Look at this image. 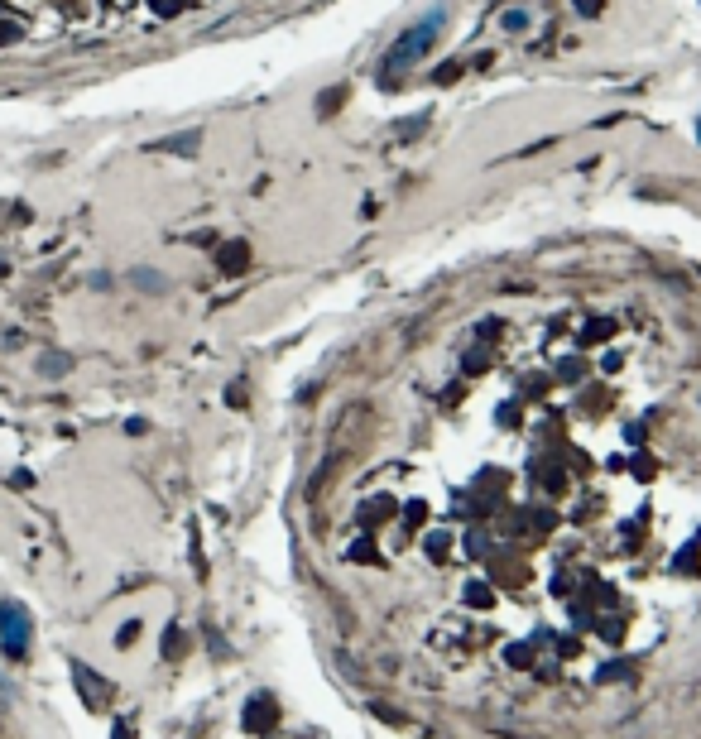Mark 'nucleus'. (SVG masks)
I'll use <instances>...</instances> for the list:
<instances>
[{
    "instance_id": "1",
    "label": "nucleus",
    "mask_w": 701,
    "mask_h": 739,
    "mask_svg": "<svg viewBox=\"0 0 701 739\" xmlns=\"http://www.w3.org/2000/svg\"><path fill=\"white\" fill-rule=\"evenodd\" d=\"M442 20H447V15H423L418 24H413V29H403L399 39H394V48H389V53H384V67H389V72H394V67H408V62H418L423 53H428V48H433V43H438V34H442Z\"/></svg>"
},
{
    "instance_id": "2",
    "label": "nucleus",
    "mask_w": 701,
    "mask_h": 739,
    "mask_svg": "<svg viewBox=\"0 0 701 739\" xmlns=\"http://www.w3.org/2000/svg\"><path fill=\"white\" fill-rule=\"evenodd\" d=\"M24 643H29V615L20 605H0V648L10 658H24Z\"/></svg>"
},
{
    "instance_id": "3",
    "label": "nucleus",
    "mask_w": 701,
    "mask_h": 739,
    "mask_svg": "<svg viewBox=\"0 0 701 739\" xmlns=\"http://www.w3.org/2000/svg\"><path fill=\"white\" fill-rule=\"evenodd\" d=\"M217 264H221V274H241L245 264H250V245H245V240H231V245H221Z\"/></svg>"
},
{
    "instance_id": "4",
    "label": "nucleus",
    "mask_w": 701,
    "mask_h": 739,
    "mask_svg": "<svg viewBox=\"0 0 701 739\" xmlns=\"http://www.w3.org/2000/svg\"><path fill=\"white\" fill-rule=\"evenodd\" d=\"M197 140H202L197 130H188V135H173V140H163L159 149H178V154H197Z\"/></svg>"
},
{
    "instance_id": "5",
    "label": "nucleus",
    "mask_w": 701,
    "mask_h": 739,
    "mask_svg": "<svg viewBox=\"0 0 701 739\" xmlns=\"http://www.w3.org/2000/svg\"><path fill=\"white\" fill-rule=\"evenodd\" d=\"M500 29L523 34V29H528V10H523V5H519V10H504V15H500Z\"/></svg>"
},
{
    "instance_id": "6",
    "label": "nucleus",
    "mask_w": 701,
    "mask_h": 739,
    "mask_svg": "<svg viewBox=\"0 0 701 739\" xmlns=\"http://www.w3.org/2000/svg\"><path fill=\"white\" fill-rule=\"evenodd\" d=\"M423 125H428V116H413V120H403V125L394 130V135H399V140H408V135H418Z\"/></svg>"
},
{
    "instance_id": "7",
    "label": "nucleus",
    "mask_w": 701,
    "mask_h": 739,
    "mask_svg": "<svg viewBox=\"0 0 701 739\" xmlns=\"http://www.w3.org/2000/svg\"><path fill=\"white\" fill-rule=\"evenodd\" d=\"M63 365H67L63 356H48V360H43V375H63Z\"/></svg>"
},
{
    "instance_id": "8",
    "label": "nucleus",
    "mask_w": 701,
    "mask_h": 739,
    "mask_svg": "<svg viewBox=\"0 0 701 739\" xmlns=\"http://www.w3.org/2000/svg\"><path fill=\"white\" fill-rule=\"evenodd\" d=\"M135 634H140V624H125V629H121V639H116V643H121V648H130V643H135Z\"/></svg>"
},
{
    "instance_id": "9",
    "label": "nucleus",
    "mask_w": 701,
    "mask_h": 739,
    "mask_svg": "<svg viewBox=\"0 0 701 739\" xmlns=\"http://www.w3.org/2000/svg\"><path fill=\"white\" fill-rule=\"evenodd\" d=\"M601 5H605V0H577V10H581V15H596Z\"/></svg>"
}]
</instances>
